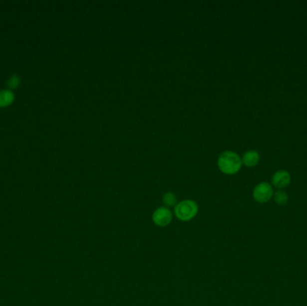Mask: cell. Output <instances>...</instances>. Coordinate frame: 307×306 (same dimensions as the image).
Returning <instances> with one entry per match:
<instances>
[{
	"label": "cell",
	"mask_w": 307,
	"mask_h": 306,
	"mask_svg": "<svg viewBox=\"0 0 307 306\" xmlns=\"http://www.w3.org/2000/svg\"><path fill=\"white\" fill-rule=\"evenodd\" d=\"M259 162H260V154L255 150L247 151L242 158V162L247 167L256 166Z\"/></svg>",
	"instance_id": "6"
},
{
	"label": "cell",
	"mask_w": 307,
	"mask_h": 306,
	"mask_svg": "<svg viewBox=\"0 0 307 306\" xmlns=\"http://www.w3.org/2000/svg\"><path fill=\"white\" fill-rule=\"evenodd\" d=\"M13 99H14V96L11 91H1L0 92V107L4 108V107L9 106L13 103Z\"/></svg>",
	"instance_id": "7"
},
{
	"label": "cell",
	"mask_w": 307,
	"mask_h": 306,
	"mask_svg": "<svg viewBox=\"0 0 307 306\" xmlns=\"http://www.w3.org/2000/svg\"><path fill=\"white\" fill-rule=\"evenodd\" d=\"M19 83H20L19 77H16V76H13V77H11V78L7 81V85H8L10 88H16L18 85H19Z\"/></svg>",
	"instance_id": "10"
},
{
	"label": "cell",
	"mask_w": 307,
	"mask_h": 306,
	"mask_svg": "<svg viewBox=\"0 0 307 306\" xmlns=\"http://www.w3.org/2000/svg\"><path fill=\"white\" fill-rule=\"evenodd\" d=\"M254 198L259 203H266L274 195L272 185L268 182H261L255 186L254 189Z\"/></svg>",
	"instance_id": "3"
},
{
	"label": "cell",
	"mask_w": 307,
	"mask_h": 306,
	"mask_svg": "<svg viewBox=\"0 0 307 306\" xmlns=\"http://www.w3.org/2000/svg\"><path fill=\"white\" fill-rule=\"evenodd\" d=\"M163 201L165 203V206L167 207H175L177 202V198L173 192H165L163 196Z\"/></svg>",
	"instance_id": "8"
},
{
	"label": "cell",
	"mask_w": 307,
	"mask_h": 306,
	"mask_svg": "<svg viewBox=\"0 0 307 306\" xmlns=\"http://www.w3.org/2000/svg\"><path fill=\"white\" fill-rule=\"evenodd\" d=\"M242 164V158L232 151H225L218 157V168L225 174H236L240 171Z\"/></svg>",
	"instance_id": "1"
},
{
	"label": "cell",
	"mask_w": 307,
	"mask_h": 306,
	"mask_svg": "<svg viewBox=\"0 0 307 306\" xmlns=\"http://www.w3.org/2000/svg\"><path fill=\"white\" fill-rule=\"evenodd\" d=\"M198 210L199 207L195 201L191 199H184L183 201L177 203L174 207V215L179 220L186 222L194 218Z\"/></svg>",
	"instance_id": "2"
},
{
	"label": "cell",
	"mask_w": 307,
	"mask_h": 306,
	"mask_svg": "<svg viewBox=\"0 0 307 306\" xmlns=\"http://www.w3.org/2000/svg\"><path fill=\"white\" fill-rule=\"evenodd\" d=\"M274 200L278 205L284 206L289 201V196L284 191L279 190V191H277L276 193L274 194Z\"/></svg>",
	"instance_id": "9"
},
{
	"label": "cell",
	"mask_w": 307,
	"mask_h": 306,
	"mask_svg": "<svg viewBox=\"0 0 307 306\" xmlns=\"http://www.w3.org/2000/svg\"><path fill=\"white\" fill-rule=\"evenodd\" d=\"M153 222L157 226L165 227L169 225L173 219V214L168 207H160L155 210L152 216Z\"/></svg>",
	"instance_id": "4"
},
{
	"label": "cell",
	"mask_w": 307,
	"mask_h": 306,
	"mask_svg": "<svg viewBox=\"0 0 307 306\" xmlns=\"http://www.w3.org/2000/svg\"><path fill=\"white\" fill-rule=\"evenodd\" d=\"M291 182V176L287 171H278L272 176V184L278 189H285Z\"/></svg>",
	"instance_id": "5"
}]
</instances>
